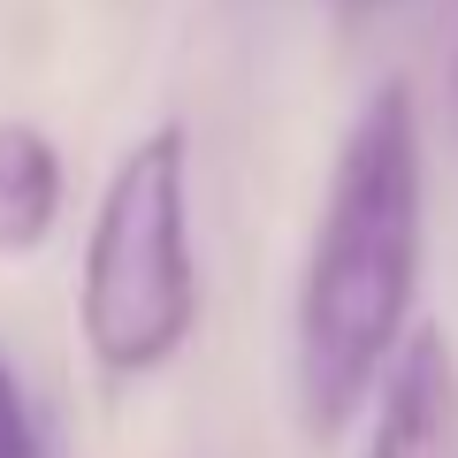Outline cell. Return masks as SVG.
<instances>
[{"label": "cell", "instance_id": "obj_1", "mask_svg": "<svg viewBox=\"0 0 458 458\" xmlns=\"http://www.w3.org/2000/svg\"><path fill=\"white\" fill-rule=\"evenodd\" d=\"M428 245V153L405 84H375L352 114L321 191L291 306V390L306 436H336L367 390H382L397 344L412 336Z\"/></svg>", "mask_w": 458, "mask_h": 458}, {"label": "cell", "instance_id": "obj_2", "mask_svg": "<svg viewBox=\"0 0 458 458\" xmlns=\"http://www.w3.org/2000/svg\"><path fill=\"white\" fill-rule=\"evenodd\" d=\"M199 328L191 131L153 123L123 146L77 260V336L107 382H146L183 360Z\"/></svg>", "mask_w": 458, "mask_h": 458}, {"label": "cell", "instance_id": "obj_3", "mask_svg": "<svg viewBox=\"0 0 458 458\" xmlns=\"http://www.w3.org/2000/svg\"><path fill=\"white\" fill-rule=\"evenodd\" d=\"M451 405H458L451 336H443L436 321H412V336L397 344L390 375H382L375 428H367L360 458H443V443H451Z\"/></svg>", "mask_w": 458, "mask_h": 458}, {"label": "cell", "instance_id": "obj_4", "mask_svg": "<svg viewBox=\"0 0 458 458\" xmlns=\"http://www.w3.org/2000/svg\"><path fill=\"white\" fill-rule=\"evenodd\" d=\"M62 199H69L62 146L23 114H0V260H31L62 229Z\"/></svg>", "mask_w": 458, "mask_h": 458}, {"label": "cell", "instance_id": "obj_5", "mask_svg": "<svg viewBox=\"0 0 458 458\" xmlns=\"http://www.w3.org/2000/svg\"><path fill=\"white\" fill-rule=\"evenodd\" d=\"M0 458H38V428H31V405H23L8 352H0Z\"/></svg>", "mask_w": 458, "mask_h": 458}, {"label": "cell", "instance_id": "obj_6", "mask_svg": "<svg viewBox=\"0 0 458 458\" xmlns=\"http://www.w3.org/2000/svg\"><path fill=\"white\" fill-rule=\"evenodd\" d=\"M451 92H458V84H451Z\"/></svg>", "mask_w": 458, "mask_h": 458}]
</instances>
